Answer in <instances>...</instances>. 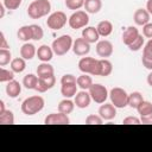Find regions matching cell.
Returning a JSON list of instances; mask_svg holds the SVG:
<instances>
[{"label": "cell", "mask_w": 152, "mask_h": 152, "mask_svg": "<svg viewBox=\"0 0 152 152\" xmlns=\"http://www.w3.org/2000/svg\"><path fill=\"white\" fill-rule=\"evenodd\" d=\"M51 11L49 0H33L27 7V15L31 19H39L48 15Z\"/></svg>", "instance_id": "obj_1"}, {"label": "cell", "mask_w": 152, "mask_h": 152, "mask_svg": "<svg viewBox=\"0 0 152 152\" xmlns=\"http://www.w3.org/2000/svg\"><path fill=\"white\" fill-rule=\"evenodd\" d=\"M44 99L40 95H33L25 99L21 103V112L25 115H34L44 108Z\"/></svg>", "instance_id": "obj_2"}, {"label": "cell", "mask_w": 152, "mask_h": 152, "mask_svg": "<svg viewBox=\"0 0 152 152\" xmlns=\"http://www.w3.org/2000/svg\"><path fill=\"white\" fill-rule=\"evenodd\" d=\"M72 44H74L72 38L69 34H63V36H59L58 38H56L52 42L51 48H52L55 55L64 56L65 53H68L72 49Z\"/></svg>", "instance_id": "obj_3"}, {"label": "cell", "mask_w": 152, "mask_h": 152, "mask_svg": "<svg viewBox=\"0 0 152 152\" xmlns=\"http://www.w3.org/2000/svg\"><path fill=\"white\" fill-rule=\"evenodd\" d=\"M78 69L83 74H89L91 76H99L100 74L99 59H95L94 57H82L78 61Z\"/></svg>", "instance_id": "obj_4"}, {"label": "cell", "mask_w": 152, "mask_h": 152, "mask_svg": "<svg viewBox=\"0 0 152 152\" xmlns=\"http://www.w3.org/2000/svg\"><path fill=\"white\" fill-rule=\"evenodd\" d=\"M109 99L116 108H125L126 106H128V94L120 87H114L109 91Z\"/></svg>", "instance_id": "obj_5"}, {"label": "cell", "mask_w": 152, "mask_h": 152, "mask_svg": "<svg viewBox=\"0 0 152 152\" xmlns=\"http://www.w3.org/2000/svg\"><path fill=\"white\" fill-rule=\"evenodd\" d=\"M69 19L66 18V14L62 11H56L53 13H51L48 19H46V25L49 28L53 30V31H57V30H61L65 26L66 21Z\"/></svg>", "instance_id": "obj_6"}, {"label": "cell", "mask_w": 152, "mask_h": 152, "mask_svg": "<svg viewBox=\"0 0 152 152\" xmlns=\"http://www.w3.org/2000/svg\"><path fill=\"white\" fill-rule=\"evenodd\" d=\"M89 23V15H88V12L86 11H75L70 17H69V20H68V24L71 28L74 30H78V28H82V27H86Z\"/></svg>", "instance_id": "obj_7"}, {"label": "cell", "mask_w": 152, "mask_h": 152, "mask_svg": "<svg viewBox=\"0 0 152 152\" xmlns=\"http://www.w3.org/2000/svg\"><path fill=\"white\" fill-rule=\"evenodd\" d=\"M89 94L91 96V100L99 104H102L106 102V100L109 96V93L107 88L100 83H93V86L89 88Z\"/></svg>", "instance_id": "obj_8"}, {"label": "cell", "mask_w": 152, "mask_h": 152, "mask_svg": "<svg viewBox=\"0 0 152 152\" xmlns=\"http://www.w3.org/2000/svg\"><path fill=\"white\" fill-rule=\"evenodd\" d=\"M44 124L46 125H68L70 124V119L68 114L64 113H51L44 119Z\"/></svg>", "instance_id": "obj_9"}, {"label": "cell", "mask_w": 152, "mask_h": 152, "mask_svg": "<svg viewBox=\"0 0 152 152\" xmlns=\"http://www.w3.org/2000/svg\"><path fill=\"white\" fill-rule=\"evenodd\" d=\"M38 84L36 87V90L38 93H45L49 89H51L56 83L55 75H48V76H38Z\"/></svg>", "instance_id": "obj_10"}, {"label": "cell", "mask_w": 152, "mask_h": 152, "mask_svg": "<svg viewBox=\"0 0 152 152\" xmlns=\"http://www.w3.org/2000/svg\"><path fill=\"white\" fill-rule=\"evenodd\" d=\"M96 53L101 58L110 57L113 55V44L107 39L99 40L96 44Z\"/></svg>", "instance_id": "obj_11"}, {"label": "cell", "mask_w": 152, "mask_h": 152, "mask_svg": "<svg viewBox=\"0 0 152 152\" xmlns=\"http://www.w3.org/2000/svg\"><path fill=\"white\" fill-rule=\"evenodd\" d=\"M72 51L76 56H87L90 51V43L84 38H77L72 44Z\"/></svg>", "instance_id": "obj_12"}, {"label": "cell", "mask_w": 152, "mask_h": 152, "mask_svg": "<svg viewBox=\"0 0 152 152\" xmlns=\"http://www.w3.org/2000/svg\"><path fill=\"white\" fill-rule=\"evenodd\" d=\"M99 115L103 119V120H113L116 115V107L110 102V103H102L99 108Z\"/></svg>", "instance_id": "obj_13"}, {"label": "cell", "mask_w": 152, "mask_h": 152, "mask_svg": "<svg viewBox=\"0 0 152 152\" xmlns=\"http://www.w3.org/2000/svg\"><path fill=\"white\" fill-rule=\"evenodd\" d=\"M90 101H91V96H90L89 91H87V90L78 91L75 95V100H74L75 106L78 107V108H81V109H84V108L89 107Z\"/></svg>", "instance_id": "obj_14"}, {"label": "cell", "mask_w": 152, "mask_h": 152, "mask_svg": "<svg viewBox=\"0 0 152 152\" xmlns=\"http://www.w3.org/2000/svg\"><path fill=\"white\" fill-rule=\"evenodd\" d=\"M150 15L151 14L148 13L147 10H145V8H138L134 12V14H133V20H134V23L137 25L144 26L147 23H150Z\"/></svg>", "instance_id": "obj_15"}, {"label": "cell", "mask_w": 152, "mask_h": 152, "mask_svg": "<svg viewBox=\"0 0 152 152\" xmlns=\"http://www.w3.org/2000/svg\"><path fill=\"white\" fill-rule=\"evenodd\" d=\"M82 38H84L88 43L93 44V43H97V42H99L100 34H99L96 27H93V26H86V27L82 30Z\"/></svg>", "instance_id": "obj_16"}, {"label": "cell", "mask_w": 152, "mask_h": 152, "mask_svg": "<svg viewBox=\"0 0 152 152\" xmlns=\"http://www.w3.org/2000/svg\"><path fill=\"white\" fill-rule=\"evenodd\" d=\"M53 53L55 52H53L52 48L49 46V45H45V44L40 45L37 49V57L42 62H50L52 59V57H53Z\"/></svg>", "instance_id": "obj_17"}, {"label": "cell", "mask_w": 152, "mask_h": 152, "mask_svg": "<svg viewBox=\"0 0 152 152\" xmlns=\"http://www.w3.org/2000/svg\"><path fill=\"white\" fill-rule=\"evenodd\" d=\"M5 90H6V94H7L8 97L15 99V97H18L19 94L21 93V84H20L18 81L12 80V81L7 82Z\"/></svg>", "instance_id": "obj_18"}, {"label": "cell", "mask_w": 152, "mask_h": 152, "mask_svg": "<svg viewBox=\"0 0 152 152\" xmlns=\"http://www.w3.org/2000/svg\"><path fill=\"white\" fill-rule=\"evenodd\" d=\"M139 34L140 33H139V31H138V28L135 26H128L122 32V42H124V44L128 46Z\"/></svg>", "instance_id": "obj_19"}, {"label": "cell", "mask_w": 152, "mask_h": 152, "mask_svg": "<svg viewBox=\"0 0 152 152\" xmlns=\"http://www.w3.org/2000/svg\"><path fill=\"white\" fill-rule=\"evenodd\" d=\"M20 56L26 59V61H30L32 59L34 56H37V49L33 44L26 42L25 44H23V46L20 48Z\"/></svg>", "instance_id": "obj_20"}, {"label": "cell", "mask_w": 152, "mask_h": 152, "mask_svg": "<svg viewBox=\"0 0 152 152\" xmlns=\"http://www.w3.org/2000/svg\"><path fill=\"white\" fill-rule=\"evenodd\" d=\"M100 37H108L113 32V24L109 20H102L96 26Z\"/></svg>", "instance_id": "obj_21"}, {"label": "cell", "mask_w": 152, "mask_h": 152, "mask_svg": "<svg viewBox=\"0 0 152 152\" xmlns=\"http://www.w3.org/2000/svg\"><path fill=\"white\" fill-rule=\"evenodd\" d=\"M84 10L88 13L95 14L99 13L102 8V1L101 0H84Z\"/></svg>", "instance_id": "obj_22"}, {"label": "cell", "mask_w": 152, "mask_h": 152, "mask_svg": "<svg viewBox=\"0 0 152 152\" xmlns=\"http://www.w3.org/2000/svg\"><path fill=\"white\" fill-rule=\"evenodd\" d=\"M77 83H68V84H62L61 87V94L65 99H70L77 94Z\"/></svg>", "instance_id": "obj_23"}, {"label": "cell", "mask_w": 152, "mask_h": 152, "mask_svg": "<svg viewBox=\"0 0 152 152\" xmlns=\"http://www.w3.org/2000/svg\"><path fill=\"white\" fill-rule=\"evenodd\" d=\"M99 64H100V74L99 76H109L113 71V64L110 61H108L107 58H101L99 59Z\"/></svg>", "instance_id": "obj_24"}, {"label": "cell", "mask_w": 152, "mask_h": 152, "mask_svg": "<svg viewBox=\"0 0 152 152\" xmlns=\"http://www.w3.org/2000/svg\"><path fill=\"white\" fill-rule=\"evenodd\" d=\"M74 108H75V102L71 101L70 99H64V100H62V101L58 103V106H57L58 112L64 113V114H70V113H72Z\"/></svg>", "instance_id": "obj_25"}, {"label": "cell", "mask_w": 152, "mask_h": 152, "mask_svg": "<svg viewBox=\"0 0 152 152\" xmlns=\"http://www.w3.org/2000/svg\"><path fill=\"white\" fill-rule=\"evenodd\" d=\"M17 37L19 40L21 42H28L30 39H32V30H31V25H24L21 26L18 32H17Z\"/></svg>", "instance_id": "obj_26"}, {"label": "cell", "mask_w": 152, "mask_h": 152, "mask_svg": "<svg viewBox=\"0 0 152 152\" xmlns=\"http://www.w3.org/2000/svg\"><path fill=\"white\" fill-rule=\"evenodd\" d=\"M77 86L82 90H89V88L93 86V78L89 76V74H82L77 77Z\"/></svg>", "instance_id": "obj_27"}, {"label": "cell", "mask_w": 152, "mask_h": 152, "mask_svg": "<svg viewBox=\"0 0 152 152\" xmlns=\"http://www.w3.org/2000/svg\"><path fill=\"white\" fill-rule=\"evenodd\" d=\"M26 59H24L23 57H17V58H14V59H12V62H11V70H13L15 74H20V72H23L24 70H25V68H26V62H25Z\"/></svg>", "instance_id": "obj_28"}, {"label": "cell", "mask_w": 152, "mask_h": 152, "mask_svg": "<svg viewBox=\"0 0 152 152\" xmlns=\"http://www.w3.org/2000/svg\"><path fill=\"white\" fill-rule=\"evenodd\" d=\"M38 75L36 76L34 74H27L24 76L23 78V86L26 89H36L37 84H38Z\"/></svg>", "instance_id": "obj_29"}, {"label": "cell", "mask_w": 152, "mask_h": 152, "mask_svg": "<svg viewBox=\"0 0 152 152\" xmlns=\"http://www.w3.org/2000/svg\"><path fill=\"white\" fill-rule=\"evenodd\" d=\"M144 101V99H142V95H141V93H139V91H133V93H131V94H128V106L131 107V108H138V106L141 103Z\"/></svg>", "instance_id": "obj_30"}, {"label": "cell", "mask_w": 152, "mask_h": 152, "mask_svg": "<svg viewBox=\"0 0 152 152\" xmlns=\"http://www.w3.org/2000/svg\"><path fill=\"white\" fill-rule=\"evenodd\" d=\"M55 70L53 66L51 64H49L48 62H42L38 66H37V75L38 76H48V75H53Z\"/></svg>", "instance_id": "obj_31"}, {"label": "cell", "mask_w": 152, "mask_h": 152, "mask_svg": "<svg viewBox=\"0 0 152 152\" xmlns=\"http://www.w3.org/2000/svg\"><path fill=\"white\" fill-rule=\"evenodd\" d=\"M14 124V114L12 110L6 109L0 113V125H13Z\"/></svg>", "instance_id": "obj_32"}, {"label": "cell", "mask_w": 152, "mask_h": 152, "mask_svg": "<svg viewBox=\"0 0 152 152\" xmlns=\"http://www.w3.org/2000/svg\"><path fill=\"white\" fill-rule=\"evenodd\" d=\"M137 110H138V114H139L140 116L151 114V113H152V102H150V101H145V100H144V101L138 106Z\"/></svg>", "instance_id": "obj_33"}, {"label": "cell", "mask_w": 152, "mask_h": 152, "mask_svg": "<svg viewBox=\"0 0 152 152\" xmlns=\"http://www.w3.org/2000/svg\"><path fill=\"white\" fill-rule=\"evenodd\" d=\"M144 43H145V38L142 34H139L129 45H128V49L131 51H139L140 49L144 48Z\"/></svg>", "instance_id": "obj_34"}, {"label": "cell", "mask_w": 152, "mask_h": 152, "mask_svg": "<svg viewBox=\"0 0 152 152\" xmlns=\"http://www.w3.org/2000/svg\"><path fill=\"white\" fill-rule=\"evenodd\" d=\"M12 62V53L8 49H0V65L5 66Z\"/></svg>", "instance_id": "obj_35"}, {"label": "cell", "mask_w": 152, "mask_h": 152, "mask_svg": "<svg viewBox=\"0 0 152 152\" xmlns=\"http://www.w3.org/2000/svg\"><path fill=\"white\" fill-rule=\"evenodd\" d=\"M14 71L13 70H7L5 68L0 69V82H10L14 80Z\"/></svg>", "instance_id": "obj_36"}, {"label": "cell", "mask_w": 152, "mask_h": 152, "mask_svg": "<svg viewBox=\"0 0 152 152\" xmlns=\"http://www.w3.org/2000/svg\"><path fill=\"white\" fill-rule=\"evenodd\" d=\"M66 8L72 11H78L81 7L84 6V0H65L64 1Z\"/></svg>", "instance_id": "obj_37"}, {"label": "cell", "mask_w": 152, "mask_h": 152, "mask_svg": "<svg viewBox=\"0 0 152 152\" xmlns=\"http://www.w3.org/2000/svg\"><path fill=\"white\" fill-rule=\"evenodd\" d=\"M31 30H32V39L33 40H40L44 37V31H43L42 26H39L37 24H32Z\"/></svg>", "instance_id": "obj_38"}, {"label": "cell", "mask_w": 152, "mask_h": 152, "mask_svg": "<svg viewBox=\"0 0 152 152\" xmlns=\"http://www.w3.org/2000/svg\"><path fill=\"white\" fill-rule=\"evenodd\" d=\"M102 122H103V119L100 115L90 114L86 118V124L87 125H101Z\"/></svg>", "instance_id": "obj_39"}, {"label": "cell", "mask_w": 152, "mask_h": 152, "mask_svg": "<svg viewBox=\"0 0 152 152\" xmlns=\"http://www.w3.org/2000/svg\"><path fill=\"white\" fill-rule=\"evenodd\" d=\"M142 58L152 59V38L144 45V49H142Z\"/></svg>", "instance_id": "obj_40"}, {"label": "cell", "mask_w": 152, "mask_h": 152, "mask_svg": "<svg viewBox=\"0 0 152 152\" xmlns=\"http://www.w3.org/2000/svg\"><path fill=\"white\" fill-rule=\"evenodd\" d=\"M21 1L23 0H4L2 4L7 10H17L21 5Z\"/></svg>", "instance_id": "obj_41"}, {"label": "cell", "mask_w": 152, "mask_h": 152, "mask_svg": "<svg viewBox=\"0 0 152 152\" xmlns=\"http://www.w3.org/2000/svg\"><path fill=\"white\" fill-rule=\"evenodd\" d=\"M68 83H77V78L71 74H65L61 78V84H68Z\"/></svg>", "instance_id": "obj_42"}, {"label": "cell", "mask_w": 152, "mask_h": 152, "mask_svg": "<svg viewBox=\"0 0 152 152\" xmlns=\"http://www.w3.org/2000/svg\"><path fill=\"white\" fill-rule=\"evenodd\" d=\"M122 124L124 125H139V124H141V121L137 116H127L122 120Z\"/></svg>", "instance_id": "obj_43"}, {"label": "cell", "mask_w": 152, "mask_h": 152, "mask_svg": "<svg viewBox=\"0 0 152 152\" xmlns=\"http://www.w3.org/2000/svg\"><path fill=\"white\" fill-rule=\"evenodd\" d=\"M142 36L146 38H152V23H147L142 26Z\"/></svg>", "instance_id": "obj_44"}, {"label": "cell", "mask_w": 152, "mask_h": 152, "mask_svg": "<svg viewBox=\"0 0 152 152\" xmlns=\"http://www.w3.org/2000/svg\"><path fill=\"white\" fill-rule=\"evenodd\" d=\"M0 49H10V45L5 38L4 32H0Z\"/></svg>", "instance_id": "obj_45"}, {"label": "cell", "mask_w": 152, "mask_h": 152, "mask_svg": "<svg viewBox=\"0 0 152 152\" xmlns=\"http://www.w3.org/2000/svg\"><path fill=\"white\" fill-rule=\"evenodd\" d=\"M140 121H141V124H146V125L152 124V113L144 115V116H140Z\"/></svg>", "instance_id": "obj_46"}, {"label": "cell", "mask_w": 152, "mask_h": 152, "mask_svg": "<svg viewBox=\"0 0 152 152\" xmlns=\"http://www.w3.org/2000/svg\"><path fill=\"white\" fill-rule=\"evenodd\" d=\"M141 63H142V65H144L146 69L152 70V59H146V58H142V57H141Z\"/></svg>", "instance_id": "obj_47"}, {"label": "cell", "mask_w": 152, "mask_h": 152, "mask_svg": "<svg viewBox=\"0 0 152 152\" xmlns=\"http://www.w3.org/2000/svg\"><path fill=\"white\" fill-rule=\"evenodd\" d=\"M146 10L148 11L150 14H152V0H147V4H146Z\"/></svg>", "instance_id": "obj_48"}, {"label": "cell", "mask_w": 152, "mask_h": 152, "mask_svg": "<svg viewBox=\"0 0 152 152\" xmlns=\"http://www.w3.org/2000/svg\"><path fill=\"white\" fill-rule=\"evenodd\" d=\"M146 81H147V84H148L150 87H152V70H151V72L147 75V78H146Z\"/></svg>", "instance_id": "obj_49"}, {"label": "cell", "mask_w": 152, "mask_h": 152, "mask_svg": "<svg viewBox=\"0 0 152 152\" xmlns=\"http://www.w3.org/2000/svg\"><path fill=\"white\" fill-rule=\"evenodd\" d=\"M5 5L4 4H1L0 5V18H4V15H5Z\"/></svg>", "instance_id": "obj_50"}, {"label": "cell", "mask_w": 152, "mask_h": 152, "mask_svg": "<svg viewBox=\"0 0 152 152\" xmlns=\"http://www.w3.org/2000/svg\"><path fill=\"white\" fill-rule=\"evenodd\" d=\"M6 109H5V102L1 100L0 101V113H2V112H5Z\"/></svg>", "instance_id": "obj_51"}]
</instances>
